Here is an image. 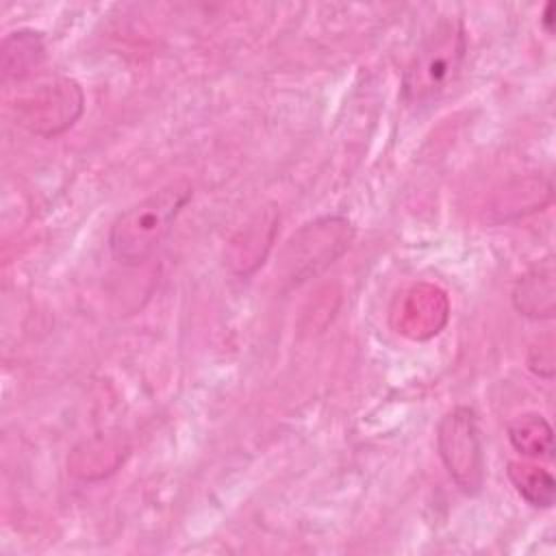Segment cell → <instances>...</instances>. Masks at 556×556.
<instances>
[{"label":"cell","mask_w":556,"mask_h":556,"mask_svg":"<svg viewBox=\"0 0 556 556\" xmlns=\"http://www.w3.org/2000/svg\"><path fill=\"white\" fill-rule=\"evenodd\" d=\"M508 441L519 454L530 458H552L554 454L552 426L536 413L515 417L508 424Z\"/></svg>","instance_id":"9c48e42d"},{"label":"cell","mask_w":556,"mask_h":556,"mask_svg":"<svg viewBox=\"0 0 556 556\" xmlns=\"http://www.w3.org/2000/svg\"><path fill=\"white\" fill-rule=\"evenodd\" d=\"M467 54V33L460 20H441L419 43L402 76V100L428 104L458 78Z\"/></svg>","instance_id":"7a4b0ae2"},{"label":"cell","mask_w":556,"mask_h":556,"mask_svg":"<svg viewBox=\"0 0 556 556\" xmlns=\"http://www.w3.org/2000/svg\"><path fill=\"white\" fill-rule=\"evenodd\" d=\"M508 480L515 491L534 508H549L556 497V482L543 467L513 460L508 463Z\"/></svg>","instance_id":"30bf717a"},{"label":"cell","mask_w":556,"mask_h":556,"mask_svg":"<svg viewBox=\"0 0 556 556\" xmlns=\"http://www.w3.org/2000/svg\"><path fill=\"white\" fill-rule=\"evenodd\" d=\"M85 96L76 80L54 78L15 102V119L39 137L67 130L83 113Z\"/></svg>","instance_id":"277c9868"},{"label":"cell","mask_w":556,"mask_h":556,"mask_svg":"<svg viewBox=\"0 0 556 556\" xmlns=\"http://www.w3.org/2000/svg\"><path fill=\"white\" fill-rule=\"evenodd\" d=\"M46 61V43L37 30H15L2 39L0 70L2 83H22L33 76Z\"/></svg>","instance_id":"52a82bcc"},{"label":"cell","mask_w":556,"mask_h":556,"mask_svg":"<svg viewBox=\"0 0 556 556\" xmlns=\"http://www.w3.org/2000/svg\"><path fill=\"white\" fill-rule=\"evenodd\" d=\"M187 182H172L122 211L109 230V250L122 265H139L167 239L174 222L189 204Z\"/></svg>","instance_id":"6da1fadb"},{"label":"cell","mask_w":556,"mask_h":556,"mask_svg":"<svg viewBox=\"0 0 556 556\" xmlns=\"http://www.w3.org/2000/svg\"><path fill=\"white\" fill-rule=\"evenodd\" d=\"M554 276L556 271L552 258L541 261L528 274H523L513 291L515 308L532 319H549L556 306Z\"/></svg>","instance_id":"ba28073f"},{"label":"cell","mask_w":556,"mask_h":556,"mask_svg":"<svg viewBox=\"0 0 556 556\" xmlns=\"http://www.w3.org/2000/svg\"><path fill=\"white\" fill-rule=\"evenodd\" d=\"M552 11H554V4H547L545 7V15H543V22H545L547 30H552Z\"/></svg>","instance_id":"8fae6325"},{"label":"cell","mask_w":556,"mask_h":556,"mask_svg":"<svg viewBox=\"0 0 556 556\" xmlns=\"http://www.w3.org/2000/svg\"><path fill=\"white\" fill-rule=\"evenodd\" d=\"M439 456L465 495L480 493L484 484V454L476 413L469 406L450 410L437 428Z\"/></svg>","instance_id":"3957f363"},{"label":"cell","mask_w":556,"mask_h":556,"mask_svg":"<svg viewBox=\"0 0 556 556\" xmlns=\"http://www.w3.org/2000/svg\"><path fill=\"white\" fill-rule=\"evenodd\" d=\"M447 319V300L445 295L428 285L413 287L402 306H400V324L397 332L410 339H426L441 330Z\"/></svg>","instance_id":"8992f818"},{"label":"cell","mask_w":556,"mask_h":556,"mask_svg":"<svg viewBox=\"0 0 556 556\" xmlns=\"http://www.w3.org/2000/svg\"><path fill=\"white\" fill-rule=\"evenodd\" d=\"M352 241L350 222L341 217L319 219L315 224H306L293 239L289 241V263L293 265V276L315 274L332 263Z\"/></svg>","instance_id":"5b68a950"}]
</instances>
